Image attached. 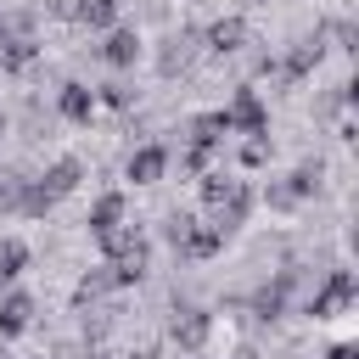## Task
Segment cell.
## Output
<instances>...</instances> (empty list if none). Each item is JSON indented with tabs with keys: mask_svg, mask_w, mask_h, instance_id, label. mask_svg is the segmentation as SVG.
I'll list each match as a JSON object with an SVG mask.
<instances>
[{
	"mask_svg": "<svg viewBox=\"0 0 359 359\" xmlns=\"http://www.w3.org/2000/svg\"><path fill=\"white\" fill-rule=\"evenodd\" d=\"M118 219H123V196H101L95 213H90V230H95V236H112Z\"/></svg>",
	"mask_w": 359,
	"mask_h": 359,
	"instance_id": "cell-7",
	"label": "cell"
},
{
	"mask_svg": "<svg viewBox=\"0 0 359 359\" xmlns=\"http://www.w3.org/2000/svg\"><path fill=\"white\" fill-rule=\"evenodd\" d=\"M163 163H168L163 146H140V151L129 157V180H135V185H151V180L163 174Z\"/></svg>",
	"mask_w": 359,
	"mask_h": 359,
	"instance_id": "cell-4",
	"label": "cell"
},
{
	"mask_svg": "<svg viewBox=\"0 0 359 359\" xmlns=\"http://www.w3.org/2000/svg\"><path fill=\"white\" fill-rule=\"evenodd\" d=\"M90 107H95V95H90L84 84H67V90H62V112H67L73 123H84V118H90Z\"/></svg>",
	"mask_w": 359,
	"mask_h": 359,
	"instance_id": "cell-9",
	"label": "cell"
},
{
	"mask_svg": "<svg viewBox=\"0 0 359 359\" xmlns=\"http://www.w3.org/2000/svg\"><path fill=\"white\" fill-rule=\"evenodd\" d=\"M208 39H213V50H236V45H241V22L230 17V22H219V28L208 34Z\"/></svg>",
	"mask_w": 359,
	"mask_h": 359,
	"instance_id": "cell-11",
	"label": "cell"
},
{
	"mask_svg": "<svg viewBox=\"0 0 359 359\" xmlns=\"http://www.w3.org/2000/svg\"><path fill=\"white\" fill-rule=\"evenodd\" d=\"M28 314H34V303H28L22 292H11V297L0 303V337H17V331H28Z\"/></svg>",
	"mask_w": 359,
	"mask_h": 359,
	"instance_id": "cell-6",
	"label": "cell"
},
{
	"mask_svg": "<svg viewBox=\"0 0 359 359\" xmlns=\"http://www.w3.org/2000/svg\"><path fill=\"white\" fill-rule=\"evenodd\" d=\"M325 359H353V348H331V353H325Z\"/></svg>",
	"mask_w": 359,
	"mask_h": 359,
	"instance_id": "cell-13",
	"label": "cell"
},
{
	"mask_svg": "<svg viewBox=\"0 0 359 359\" xmlns=\"http://www.w3.org/2000/svg\"><path fill=\"white\" fill-rule=\"evenodd\" d=\"M219 118H224V135H230V129H247V135H258V129H264V107H258V95H252V90H241V95L230 101V112H219Z\"/></svg>",
	"mask_w": 359,
	"mask_h": 359,
	"instance_id": "cell-1",
	"label": "cell"
},
{
	"mask_svg": "<svg viewBox=\"0 0 359 359\" xmlns=\"http://www.w3.org/2000/svg\"><path fill=\"white\" fill-rule=\"evenodd\" d=\"M73 185H79V163H73V157H62V163H50V168H45V180H39V191H45L50 202H56V196H67Z\"/></svg>",
	"mask_w": 359,
	"mask_h": 359,
	"instance_id": "cell-3",
	"label": "cell"
},
{
	"mask_svg": "<svg viewBox=\"0 0 359 359\" xmlns=\"http://www.w3.org/2000/svg\"><path fill=\"white\" fill-rule=\"evenodd\" d=\"M0 359H6V353H0Z\"/></svg>",
	"mask_w": 359,
	"mask_h": 359,
	"instance_id": "cell-14",
	"label": "cell"
},
{
	"mask_svg": "<svg viewBox=\"0 0 359 359\" xmlns=\"http://www.w3.org/2000/svg\"><path fill=\"white\" fill-rule=\"evenodd\" d=\"M6 202H11V180L0 174V208H6Z\"/></svg>",
	"mask_w": 359,
	"mask_h": 359,
	"instance_id": "cell-12",
	"label": "cell"
},
{
	"mask_svg": "<svg viewBox=\"0 0 359 359\" xmlns=\"http://www.w3.org/2000/svg\"><path fill=\"white\" fill-rule=\"evenodd\" d=\"M67 11H73L79 22H95V28H107V22L118 17V6H112V0H73Z\"/></svg>",
	"mask_w": 359,
	"mask_h": 359,
	"instance_id": "cell-8",
	"label": "cell"
},
{
	"mask_svg": "<svg viewBox=\"0 0 359 359\" xmlns=\"http://www.w3.org/2000/svg\"><path fill=\"white\" fill-rule=\"evenodd\" d=\"M22 264H28V247L22 241H0V280H17Z\"/></svg>",
	"mask_w": 359,
	"mask_h": 359,
	"instance_id": "cell-10",
	"label": "cell"
},
{
	"mask_svg": "<svg viewBox=\"0 0 359 359\" xmlns=\"http://www.w3.org/2000/svg\"><path fill=\"white\" fill-rule=\"evenodd\" d=\"M174 342H180V348H202V342H208V314H202V309H185V314L174 320Z\"/></svg>",
	"mask_w": 359,
	"mask_h": 359,
	"instance_id": "cell-5",
	"label": "cell"
},
{
	"mask_svg": "<svg viewBox=\"0 0 359 359\" xmlns=\"http://www.w3.org/2000/svg\"><path fill=\"white\" fill-rule=\"evenodd\" d=\"M135 56H140V39H135L129 28H112V34H107V45H101V62H112V67H129Z\"/></svg>",
	"mask_w": 359,
	"mask_h": 359,
	"instance_id": "cell-2",
	"label": "cell"
}]
</instances>
